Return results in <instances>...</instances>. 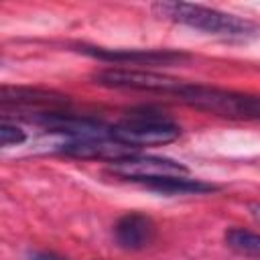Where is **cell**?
Here are the masks:
<instances>
[{
    "instance_id": "cell-1",
    "label": "cell",
    "mask_w": 260,
    "mask_h": 260,
    "mask_svg": "<svg viewBox=\"0 0 260 260\" xmlns=\"http://www.w3.org/2000/svg\"><path fill=\"white\" fill-rule=\"evenodd\" d=\"M154 14H158L160 18L191 26L195 30L207 32V35H215V37H223V39H250L258 32L256 24L215 10V8H207V6H199V4H187V2H156L152 4Z\"/></svg>"
},
{
    "instance_id": "cell-2",
    "label": "cell",
    "mask_w": 260,
    "mask_h": 260,
    "mask_svg": "<svg viewBox=\"0 0 260 260\" xmlns=\"http://www.w3.org/2000/svg\"><path fill=\"white\" fill-rule=\"evenodd\" d=\"M183 104L230 120H260V95L240 93L203 83H185L177 95Z\"/></svg>"
},
{
    "instance_id": "cell-3",
    "label": "cell",
    "mask_w": 260,
    "mask_h": 260,
    "mask_svg": "<svg viewBox=\"0 0 260 260\" xmlns=\"http://www.w3.org/2000/svg\"><path fill=\"white\" fill-rule=\"evenodd\" d=\"M110 136L130 148L169 144L181 136V128L165 112L152 108H138L126 114V118L110 126Z\"/></svg>"
},
{
    "instance_id": "cell-4",
    "label": "cell",
    "mask_w": 260,
    "mask_h": 260,
    "mask_svg": "<svg viewBox=\"0 0 260 260\" xmlns=\"http://www.w3.org/2000/svg\"><path fill=\"white\" fill-rule=\"evenodd\" d=\"M93 83L104 87H120V89H140V91H156L167 95H179L187 81L160 75L154 71H138V69H102L91 75Z\"/></svg>"
},
{
    "instance_id": "cell-5",
    "label": "cell",
    "mask_w": 260,
    "mask_h": 260,
    "mask_svg": "<svg viewBox=\"0 0 260 260\" xmlns=\"http://www.w3.org/2000/svg\"><path fill=\"white\" fill-rule=\"evenodd\" d=\"M108 171L116 177H122L124 181L132 183H142L148 179H158V177H181L189 175V169L173 158H162V156H146V154H130L118 160H112L108 165Z\"/></svg>"
},
{
    "instance_id": "cell-6",
    "label": "cell",
    "mask_w": 260,
    "mask_h": 260,
    "mask_svg": "<svg viewBox=\"0 0 260 260\" xmlns=\"http://www.w3.org/2000/svg\"><path fill=\"white\" fill-rule=\"evenodd\" d=\"M0 104L2 110H16L26 114H43V112H57L67 110L69 95H63L53 89H41V87H16V85H4L0 89Z\"/></svg>"
},
{
    "instance_id": "cell-7",
    "label": "cell",
    "mask_w": 260,
    "mask_h": 260,
    "mask_svg": "<svg viewBox=\"0 0 260 260\" xmlns=\"http://www.w3.org/2000/svg\"><path fill=\"white\" fill-rule=\"evenodd\" d=\"M79 53L89 55L108 63H130V65H177L189 59L183 51L173 49H108V47H91L79 45Z\"/></svg>"
},
{
    "instance_id": "cell-8",
    "label": "cell",
    "mask_w": 260,
    "mask_h": 260,
    "mask_svg": "<svg viewBox=\"0 0 260 260\" xmlns=\"http://www.w3.org/2000/svg\"><path fill=\"white\" fill-rule=\"evenodd\" d=\"M26 120L43 126L49 132L65 134L67 138H100V136H110V126H106L102 120H95V118H89V116L71 114L67 110L43 112V114H37V116H28Z\"/></svg>"
},
{
    "instance_id": "cell-9",
    "label": "cell",
    "mask_w": 260,
    "mask_h": 260,
    "mask_svg": "<svg viewBox=\"0 0 260 260\" xmlns=\"http://www.w3.org/2000/svg\"><path fill=\"white\" fill-rule=\"evenodd\" d=\"M59 152L75 158H106V160H118L130 154H136V148H130L112 136H100V138H67L63 144H59Z\"/></svg>"
},
{
    "instance_id": "cell-10",
    "label": "cell",
    "mask_w": 260,
    "mask_h": 260,
    "mask_svg": "<svg viewBox=\"0 0 260 260\" xmlns=\"http://www.w3.org/2000/svg\"><path fill=\"white\" fill-rule=\"evenodd\" d=\"M154 234H156L154 221L148 215L138 213V211L122 215L114 225L116 244L124 250H132V252L150 246V242L154 240Z\"/></svg>"
},
{
    "instance_id": "cell-11",
    "label": "cell",
    "mask_w": 260,
    "mask_h": 260,
    "mask_svg": "<svg viewBox=\"0 0 260 260\" xmlns=\"http://www.w3.org/2000/svg\"><path fill=\"white\" fill-rule=\"evenodd\" d=\"M146 189H152L156 193H167V195H201V193H213L219 187L201 179H191L189 175L181 177H158V179H148L142 181Z\"/></svg>"
},
{
    "instance_id": "cell-12",
    "label": "cell",
    "mask_w": 260,
    "mask_h": 260,
    "mask_svg": "<svg viewBox=\"0 0 260 260\" xmlns=\"http://www.w3.org/2000/svg\"><path fill=\"white\" fill-rule=\"evenodd\" d=\"M223 240L234 252L250 258H260V234L250 232L246 228H230L225 230Z\"/></svg>"
},
{
    "instance_id": "cell-13",
    "label": "cell",
    "mask_w": 260,
    "mask_h": 260,
    "mask_svg": "<svg viewBox=\"0 0 260 260\" xmlns=\"http://www.w3.org/2000/svg\"><path fill=\"white\" fill-rule=\"evenodd\" d=\"M26 140V134L24 130H20L16 124H10V122H2L0 124V144L6 148V146H16V144H22Z\"/></svg>"
},
{
    "instance_id": "cell-14",
    "label": "cell",
    "mask_w": 260,
    "mask_h": 260,
    "mask_svg": "<svg viewBox=\"0 0 260 260\" xmlns=\"http://www.w3.org/2000/svg\"><path fill=\"white\" fill-rule=\"evenodd\" d=\"M26 260H67V258H63L55 252H30L26 256Z\"/></svg>"
}]
</instances>
